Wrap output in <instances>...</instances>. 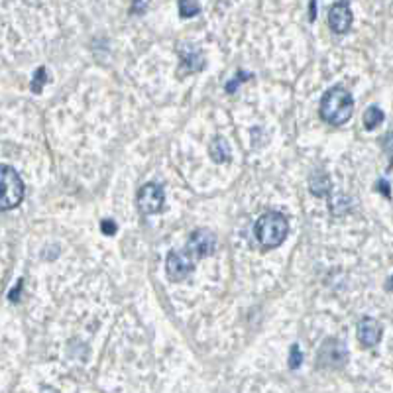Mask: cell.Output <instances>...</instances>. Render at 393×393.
<instances>
[{
  "instance_id": "cell-1",
  "label": "cell",
  "mask_w": 393,
  "mask_h": 393,
  "mask_svg": "<svg viewBox=\"0 0 393 393\" xmlns=\"http://www.w3.org/2000/svg\"><path fill=\"white\" fill-rule=\"evenodd\" d=\"M321 118L330 126H342L350 120L354 112V98L344 87H332L321 98Z\"/></svg>"
},
{
  "instance_id": "cell-2",
  "label": "cell",
  "mask_w": 393,
  "mask_h": 393,
  "mask_svg": "<svg viewBox=\"0 0 393 393\" xmlns=\"http://www.w3.org/2000/svg\"><path fill=\"white\" fill-rule=\"evenodd\" d=\"M287 232H289L287 218L284 217V213H277V211L264 213L256 222V238L262 248H266V250L284 244Z\"/></svg>"
},
{
  "instance_id": "cell-3",
  "label": "cell",
  "mask_w": 393,
  "mask_h": 393,
  "mask_svg": "<svg viewBox=\"0 0 393 393\" xmlns=\"http://www.w3.org/2000/svg\"><path fill=\"white\" fill-rule=\"evenodd\" d=\"M24 199V181L10 165H0V211L16 209Z\"/></svg>"
},
{
  "instance_id": "cell-4",
  "label": "cell",
  "mask_w": 393,
  "mask_h": 393,
  "mask_svg": "<svg viewBox=\"0 0 393 393\" xmlns=\"http://www.w3.org/2000/svg\"><path fill=\"white\" fill-rule=\"evenodd\" d=\"M165 204V193L162 185L158 183H146L138 191V206L144 215H156Z\"/></svg>"
},
{
  "instance_id": "cell-5",
  "label": "cell",
  "mask_w": 393,
  "mask_h": 393,
  "mask_svg": "<svg viewBox=\"0 0 393 393\" xmlns=\"http://www.w3.org/2000/svg\"><path fill=\"white\" fill-rule=\"evenodd\" d=\"M215 246H217V238H215L213 232L195 231L191 234L187 246H185V252L199 264L201 259L211 256V254L215 252Z\"/></svg>"
},
{
  "instance_id": "cell-6",
  "label": "cell",
  "mask_w": 393,
  "mask_h": 393,
  "mask_svg": "<svg viewBox=\"0 0 393 393\" xmlns=\"http://www.w3.org/2000/svg\"><path fill=\"white\" fill-rule=\"evenodd\" d=\"M197 262L191 258L189 254L183 250H177V252H171L167 256V262H165V270H167V277L171 282H183L191 271L195 270Z\"/></svg>"
},
{
  "instance_id": "cell-7",
  "label": "cell",
  "mask_w": 393,
  "mask_h": 393,
  "mask_svg": "<svg viewBox=\"0 0 393 393\" xmlns=\"http://www.w3.org/2000/svg\"><path fill=\"white\" fill-rule=\"evenodd\" d=\"M346 360H348V352H346V346L340 340L330 339L321 346L319 364L323 368H340L344 366Z\"/></svg>"
},
{
  "instance_id": "cell-8",
  "label": "cell",
  "mask_w": 393,
  "mask_h": 393,
  "mask_svg": "<svg viewBox=\"0 0 393 393\" xmlns=\"http://www.w3.org/2000/svg\"><path fill=\"white\" fill-rule=\"evenodd\" d=\"M352 10L348 6V2H337L330 6L328 10V26L334 34H346L352 26Z\"/></svg>"
},
{
  "instance_id": "cell-9",
  "label": "cell",
  "mask_w": 393,
  "mask_h": 393,
  "mask_svg": "<svg viewBox=\"0 0 393 393\" xmlns=\"http://www.w3.org/2000/svg\"><path fill=\"white\" fill-rule=\"evenodd\" d=\"M358 340L362 342V346H366V348H374L378 342L381 340V325L378 321H374V319H362L360 323H358Z\"/></svg>"
},
{
  "instance_id": "cell-10",
  "label": "cell",
  "mask_w": 393,
  "mask_h": 393,
  "mask_svg": "<svg viewBox=\"0 0 393 393\" xmlns=\"http://www.w3.org/2000/svg\"><path fill=\"white\" fill-rule=\"evenodd\" d=\"M209 156H211V160L215 163H226L231 162V146H229V142L224 140V138H220L217 136L213 142H211V146H209Z\"/></svg>"
},
{
  "instance_id": "cell-11",
  "label": "cell",
  "mask_w": 393,
  "mask_h": 393,
  "mask_svg": "<svg viewBox=\"0 0 393 393\" xmlns=\"http://www.w3.org/2000/svg\"><path fill=\"white\" fill-rule=\"evenodd\" d=\"M181 59H183V65L189 69V71H201L204 67L203 54L199 47H193V45H185L181 47Z\"/></svg>"
},
{
  "instance_id": "cell-12",
  "label": "cell",
  "mask_w": 393,
  "mask_h": 393,
  "mask_svg": "<svg viewBox=\"0 0 393 393\" xmlns=\"http://www.w3.org/2000/svg\"><path fill=\"white\" fill-rule=\"evenodd\" d=\"M309 187H311L312 195L317 197H326L330 195V189H332V183H330V177L326 173H315L309 181Z\"/></svg>"
},
{
  "instance_id": "cell-13",
  "label": "cell",
  "mask_w": 393,
  "mask_h": 393,
  "mask_svg": "<svg viewBox=\"0 0 393 393\" xmlns=\"http://www.w3.org/2000/svg\"><path fill=\"white\" fill-rule=\"evenodd\" d=\"M381 123H383V112H381L378 107H370V109L364 112V128H366V130H374V128Z\"/></svg>"
},
{
  "instance_id": "cell-14",
  "label": "cell",
  "mask_w": 393,
  "mask_h": 393,
  "mask_svg": "<svg viewBox=\"0 0 393 393\" xmlns=\"http://www.w3.org/2000/svg\"><path fill=\"white\" fill-rule=\"evenodd\" d=\"M201 12V4L197 0H179V14L181 18H193Z\"/></svg>"
},
{
  "instance_id": "cell-15",
  "label": "cell",
  "mask_w": 393,
  "mask_h": 393,
  "mask_svg": "<svg viewBox=\"0 0 393 393\" xmlns=\"http://www.w3.org/2000/svg\"><path fill=\"white\" fill-rule=\"evenodd\" d=\"M47 77H50V75H47V69H38L36 75H34V81H32V91H34V93H41V85H43V81H47Z\"/></svg>"
},
{
  "instance_id": "cell-16",
  "label": "cell",
  "mask_w": 393,
  "mask_h": 393,
  "mask_svg": "<svg viewBox=\"0 0 393 393\" xmlns=\"http://www.w3.org/2000/svg\"><path fill=\"white\" fill-rule=\"evenodd\" d=\"M301 362H303V354L299 350L297 344H293V346H291V352H289V368H291V370H297V368L301 366Z\"/></svg>"
},
{
  "instance_id": "cell-17",
  "label": "cell",
  "mask_w": 393,
  "mask_h": 393,
  "mask_svg": "<svg viewBox=\"0 0 393 393\" xmlns=\"http://www.w3.org/2000/svg\"><path fill=\"white\" fill-rule=\"evenodd\" d=\"M246 79H252V75H250V73H242V71H240V73H238V77H236V79H232V81L226 85V91H229V93H234V89H238V87H240V83L246 81Z\"/></svg>"
},
{
  "instance_id": "cell-18",
  "label": "cell",
  "mask_w": 393,
  "mask_h": 393,
  "mask_svg": "<svg viewBox=\"0 0 393 393\" xmlns=\"http://www.w3.org/2000/svg\"><path fill=\"white\" fill-rule=\"evenodd\" d=\"M103 232H105V234H114V232H116L114 220H103Z\"/></svg>"
},
{
  "instance_id": "cell-19",
  "label": "cell",
  "mask_w": 393,
  "mask_h": 393,
  "mask_svg": "<svg viewBox=\"0 0 393 393\" xmlns=\"http://www.w3.org/2000/svg\"><path fill=\"white\" fill-rule=\"evenodd\" d=\"M20 291H22V279H20V282H18V285H16L12 291L8 293V299H10L12 303L14 301H18V295H20Z\"/></svg>"
},
{
  "instance_id": "cell-20",
  "label": "cell",
  "mask_w": 393,
  "mask_h": 393,
  "mask_svg": "<svg viewBox=\"0 0 393 393\" xmlns=\"http://www.w3.org/2000/svg\"><path fill=\"white\" fill-rule=\"evenodd\" d=\"M378 189H381L383 197H387V199H390V185H387V179H381V181H378Z\"/></svg>"
},
{
  "instance_id": "cell-21",
  "label": "cell",
  "mask_w": 393,
  "mask_h": 393,
  "mask_svg": "<svg viewBox=\"0 0 393 393\" xmlns=\"http://www.w3.org/2000/svg\"><path fill=\"white\" fill-rule=\"evenodd\" d=\"M309 18H311V22L317 18V0H311V16Z\"/></svg>"
}]
</instances>
